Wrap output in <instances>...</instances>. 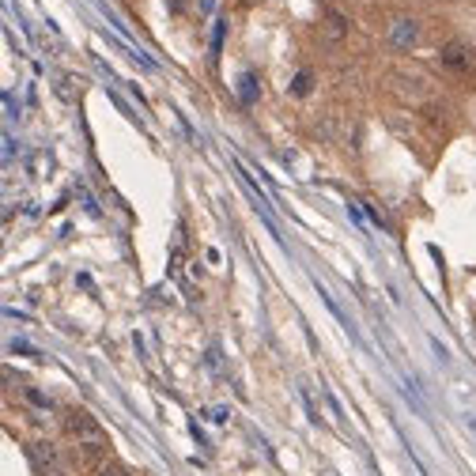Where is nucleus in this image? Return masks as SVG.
<instances>
[{"mask_svg":"<svg viewBox=\"0 0 476 476\" xmlns=\"http://www.w3.org/2000/svg\"><path fill=\"white\" fill-rule=\"evenodd\" d=\"M30 461H35L38 476H57L61 472V458L50 442H35V446H30Z\"/></svg>","mask_w":476,"mask_h":476,"instance_id":"nucleus-1","label":"nucleus"},{"mask_svg":"<svg viewBox=\"0 0 476 476\" xmlns=\"http://www.w3.org/2000/svg\"><path fill=\"white\" fill-rule=\"evenodd\" d=\"M416 38H419V27H416V19H393L390 23V42L397 50H408V46H416Z\"/></svg>","mask_w":476,"mask_h":476,"instance_id":"nucleus-2","label":"nucleus"},{"mask_svg":"<svg viewBox=\"0 0 476 476\" xmlns=\"http://www.w3.org/2000/svg\"><path fill=\"white\" fill-rule=\"evenodd\" d=\"M69 431H72L76 439H87V442H98V439H103V431H98V424H95L87 412H72V416H69Z\"/></svg>","mask_w":476,"mask_h":476,"instance_id":"nucleus-3","label":"nucleus"},{"mask_svg":"<svg viewBox=\"0 0 476 476\" xmlns=\"http://www.w3.org/2000/svg\"><path fill=\"white\" fill-rule=\"evenodd\" d=\"M442 64H450V69H469V64H472L469 46H461V42H450V46L442 50Z\"/></svg>","mask_w":476,"mask_h":476,"instance_id":"nucleus-4","label":"nucleus"},{"mask_svg":"<svg viewBox=\"0 0 476 476\" xmlns=\"http://www.w3.org/2000/svg\"><path fill=\"white\" fill-rule=\"evenodd\" d=\"M257 95H261V80L253 72H242L238 76V103L242 106H253V103H257Z\"/></svg>","mask_w":476,"mask_h":476,"instance_id":"nucleus-5","label":"nucleus"},{"mask_svg":"<svg viewBox=\"0 0 476 476\" xmlns=\"http://www.w3.org/2000/svg\"><path fill=\"white\" fill-rule=\"evenodd\" d=\"M201 416L212 419V424H227V419H231V408H227V405H208Z\"/></svg>","mask_w":476,"mask_h":476,"instance_id":"nucleus-6","label":"nucleus"},{"mask_svg":"<svg viewBox=\"0 0 476 476\" xmlns=\"http://www.w3.org/2000/svg\"><path fill=\"white\" fill-rule=\"evenodd\" d=\"M310 83H314V76H310L306 69L295 76V83H291V95H298V98H306L310 95Z\"/></svg>","mask_w":476,"mask_h":476,"instance_id":"nucleus-7","label":"nucleus"},{"mask_svg":"<svg viewBox=\"0 0 476 476\" xmlns=\"http://www.w3.org/2000/svg\"><path fill=\"white\" fill-rule=\"evenodd\" d=\"M224 30H227V23H216V30H212V53H219V46H224Z\"/></svg>","mask_w":476,"mask_h":476,"instance_id":"nucleus-8","label":"nucleus"},{"mask_svg":"<svg viewBox=\"0 0 476 476\" xmlns=\"http://www.w3.org/2000/svg\"><path fill=\"white\" fill-rule=\"evenodd\" d=\"M103 476H129V469H125V465H117V461H110L103 469Z\"/></svg>","mask_w":476,"mask_h":476,"instance_id":"nucleus-9","label":"nucleus"},{"mask_svg":"<svg viewBox=\"0 0 476 476\" xmlns=\"http://www.w3.org/2000/svg\"><path fill=\"white\" fill-rule=\"evenodd\" d=\"M27 397H30V401H35L38 408H50V405H53L50 397H42V393H35V390H27Z\"/></svg>","mask_w":476,"mask_h":476,"instance_id":"nucleus-10","label":"nucleus"},{"mask_svg":"<svg viewBox=\"0 0 476 476\" xmlns=\"http://www.w3.org/2000/svg\"><path fill=\"white\" fill-rule=\"evenodd\" d=\"M246 4H250V0H246Z\"/></svg>","mask_w":476,"mask_h":476,"instance_id":"nucleus-11","label":"nucleus"}]
</instances>
